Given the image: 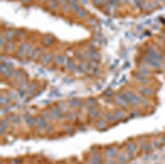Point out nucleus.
<instances>
[{
	"label": "nucleus",
	"mask_w": 165,
	"mask_h": 164,
	"mask_svg": "<svg viewBox=\"0 0 165 164\" xmlns=\"http://www.w3.org/2000/svg\"><path fill=\"white\" fill-rule=\"evenodd\" d=\"M160 143L161 144H165V136L161 138V139L160 140Z\"/></svg>",
	"instance_id": "4d7b16f0"
},
{
	"label": "nucleus",
	"mask_w": 165,
	"mask_h": 164,
	"mask_svg": "<svg viewBox=\"0 0 165 164\" xmlns=\"http://www.w3.org/2000/svg\"><path fill=\"white\" fill-rule=\"evenodd\" d=\"M15 37V32L12 30H8L5 32V38L8 41H12Z\"/></svg>",
	"instance_id": "f8f14e48"
},
{
	"label": "nucleus",
	"mask_w": 165,
	"mask_h": 164,
	"mask_svg": "<svg viewBox=\"0 0 165 164\" xmlns=\"http://www.w3.org/2000/svg\"><path fill=\"white\" fill-rule=\"evenodd\" d=\"M71 10V5L69 3H66L65 5H62V12L64 13H68Z\"/></svg>",
	"instance_id": "412c9836"
},
{
	"label": "nucleus",
	"mask_w": 165,
	"mask_h": 164,
	"mask_svg": "<svg viewBox=\"0 0 165 164\" xmlns=\"http://www.w3.org/2000/svg\"><path fill=\"white\" fill-rule=\"evenodd\" d=\"M67 1H68V3H69L70 5H72L73 4H75V3H76L77 0H67Z\"/></svg>",
	"instance_id": "864d4df0"
},
{
	"label": "nucleus",
	"mask_w": 165,
	"mask_h": 164,
	"mask_svg": "<svg viewBox=\"0 0 165 164\" xmlns=\"http://www.w3.org/2000/svg\"><path fill=\"white\" fill-rule=\"evenodd\" d=\"M115 101H117V103L119 105L122 107V108H124V109H126V108H128V107L129 104L128 103L127 101H126L125 99L122 97V96L121 94H119L116 96Z\"/></svg>",
	"instance_id": "1a4fd4ad"
},
{
	"label": "nucleus",
	"mask_w": 165,
	"mask_h": 164,
	"mask_svg": "<svg viewBox=\"0 0 165 164\" xmlns=\"http://www.w3.org/2000/svg\"><path fill=\"white\" fill-rule=\"evenodd\" d=\"M151 35V32L149 31H146L145 32V34H144V36H150Z\"/></svg>",
	"instance_id": "680f3d73"
},
{
	"label": "nucleus",
	"mask_w": 165,
	"mask_h": 164,
	"mask_svg": "<svg viewBox=\"0 0 165 164\" xmlns=\"http://www.w3.org/2000/svg\"><path fill=\"white\" fill-rule=\"evenodd\" d=\"M89 64H90L89 66H91V67H93V68H96L97 67V65H98L97 61H95V60H91L90 63H89Z\"/></svg>",
	"instance_id": "a19ab883"
},
{
	"label": "nucleus",
	"mask_w": 165,
	"mask_h": 164,
	"mask_svg": "<svg viewBox=\"0 0 165 164\" xmlns=\"http://www.w3.org/2000/svg\"><path fill=\"white\" fill-rule=\"evenodd\" d=\"M15 48H16V45L12 41H8L5 46V51L7 52H10V53L14 52Z\"/></svg>",
	"instance_id": "9b49d317"
},
{
	"label": "nucleus",
	"mask_w": 165,
	"mask_h": 164,
	"mask_svg": "<svg viewBox=\"0 0 165 164\" xmlns=\"http://www.w3.org/2000/svg\"><path fill=\"white\" fill-rule=\"evenodd\" d=\"M139 73L143 75V76H146V77H150L152 76V72L149 69V67L146 64H141L139 66Z\"/></svg>",
	"instance_id": "20e7f679"
},
{
	"label": "nucleus",
	"mask_w": 165,
	"mask_h": 164,
	"mask_svg": "<svg viewBox=\"0 0 165 164\" xmlns=\"http://www.w3.org/2000/svg\"><path fill=\"white\" fill-rule=\"evenodd\" d=\"M10 94V97L12 98H16L17 97V94L15 92H11Z\"/></svg>",
	"instance_id": "09e8293b"
},
{
	"label": "nucleus",
	"mask_w": 165,
	"mask_h": 164,
	"mask_svg": "<svg viewBox=\"0 0 165 164\" xmlns=\"http://www.w3.org/2000/svg\"><path fill=\"white\" fill-rule=\"evenodd\" d=\"M27 122L30 126H32V125H33L34 124V121L33 119H32V118H30V117L28 118V120H27Z\"/></svg>",
	"instance_id": "37998d69"
},
{
	"label": "nucleus",
	"mask_w": 165,
	"mask_h": 164,
	"mask_svg": "<svg viewBox=\"0 0 165 164\" xmlns=\"http://www.w3.org/2000/svg\"><path fill=\"white\" fill-rule=\"evenodd\" d=\"M76 15H77V16H78L79 18L84 19V18H85V17L87 16V12L85 9L81 8V9H80V10L78 12L76 13Z\"/></svg>",
	"instance_id": "f3484780"
},
{
	"label": "nucleus",
	"mask_w": 165,
	"mask_h": 164,
	"mask_svg": "<svg viewBox=\"0 0 165 164\" xmlns=\"http://www.w3.org/2000/svg\"><path fill=\"white\" fill-rule=\"evenodd\" d=\"M93 45L95 46L96 47L100 46V40H98V39H96V38H95V39L93 40Z\"/></svg>",
	"instance_id": "58836bf2"
},
{
	"label": "nucleus",
	"mask_w": 165,
	"mask_h": 164,
	"mask_svg": "<svg viewBox=\"0 0 165 164\" xmlns=\"http://www.w3.org/2000/svg\"><path fill=\"white\" fill-rule=\"evenodd\" d=\"M143 60L144 63L154 69H161L164 67V62L154 60L148 55L144 56L143 57Z\"/></svg>",
	"instance_id": "f257e3e1"
},
{
	"label": "nucleus",
	"mask_w": 165,
	"mask_h": 164,
	"mask_svg": "<svg viewBox=\"0 0 165 164\" xmlns=\"http://www.w3.org/2000/svg\"><path fill=\"white\" fill-rule=\"evenodd\" d=\"M159 28H160V27H159V25H155L153 26V27H152V28L154 29V30H158V29H159Z\"/></svg>",
	"instance_id": "13d9d810"
},
{
	"label": "nucleus",
	"mask_w": 165,
	"mask_h": 164,
	"mask_svg": "<svg viewBox=\"0 0 165 164\" xmlns=\"http://www.w3.org/2000/svg\"><path fill=\"white\" fill-rule=\"evenodd\" d=\"M52 59H53V57H52V54L47 52L46 54H45L41 58V63H43V65H47L51 63Z\"/></svg>",
	"instance_id": "9d476101"
},
{
	"label": "nucleus",
	"mask_w": 165,
	"mask_h": 164,
	"mask_svg": "<svg viewBox=\"0 0 165 164\" xmlns=\"http://www.w3.org/2000/svg\"><path fill=\"white\" fill-rule=\"evenodd\" d=\"M120 1H121V0H111V3L116 6V5L119 4Z\"/></svg>",
	"instance_id": "5fc2aeb1"
},
{
	"label": "nucleus",
	"mask_w": 165,
	"mask_h": 164,
	"mask_svg": "<svg viewBox=\"0 0 165 164\" xmlns=\"http://www.w3.org/2000/svg\"><path fill=\"white\" fill-rule=\"evenodd\" d=\"M154 8V7L152 5V3H147V4H146V6H145V9H146V10H148V11L152 10Z\"/></svg>",
	"instance_id": "4c0bfd02"
},
{
	"label": "nucleus",
	"mask_w": 165,
	"mask_h": 164,
	"mask_svg": "<svg viewBox=\"0 0 165 164\" xmlns=\"http://www.w3.org/2000/svg\"><path fill=\"white\" fill-rule=\"evenodd\" d=\"M41 50L40 49H35L34 52L33 54H32V57L30 58H32V60H36V59H38L39 57L41 56Z\"/></svg>",
	"instance_id": "aec40b11"
},
{
	"label": "nucleus",
	"mask_w": 165,
	"mask_h": 164,
	"mask_svg": "<svg viewBox=\"0 0 165 164\" xmlns=\"http://www.w3.org/2000/svg\"><path fill=\"white\" fill-rule=\"evenodd\" d=\"M94 30H95L96 32H99V30H100V25H97L96 26H95V27H94Z\"/></svg>",
	"instance_id": "603ef678"
},
{
	"label": "nucleus",
	"mask_w": 165,
	"mask_h": 164,
	"mask_svg": "<svg viewBox=\"0 0 165 164\" xmlns=\"http://www.w3.org/2000/svg\"><path fill=\"white\" fill-rule=\"evenodd\" d=\"M163 1H164V2H165V0H163Z\"/></svg>",
	"instance_id": "338daca9"
},
{
	"label": "nucleus",
	"mask_w": 165,
	"mask_h": 164,
	"mask_svg": "<svg viewBox=\"0 0 165 164\" xmlns=\"http://www.w3.org/2000/svg\"><path fill=\"white\" fill-rule=\"evenodd\" d=\"M61 61H62V65H66L67 62H68V59L66 57V56L62 55L61 56Z\"/></svg>",
	"instance_id": "72a5a7b5"
},
{
	"label": "nucleus",
	"mask_w": 165,
	"mask_h": 164,
	"mask_svg": "<svg viewBox=\"0 0 165 164\" xmlns=\"http://www.w3.org/2000/svg\"><path fill=\"white\" fill-rule=\"evenodd\" d=\"M88 23H89V24L91 26H93V27H95V26H96L97 25H98V24H97V19L94 18V17H91V18H90V19H89V21H88Z\"/></svg>",
	"instance_id": "2f4dec72"
},
{
	"label": "nucleus",
	"mask_w": 165,
	"mask_h": 164,
	"mask_svg": "<svg viewBox=\"0 0 165 164\" xmlns=\"http://www.w3.org/2000/svg\"><path fill=\"white\" fill-rule=\"evenodd\" d=\"M15 37L16 39L18 40H23L25 38V34L23 32L21 31V30H17V31L15 32Z\"/></svg>",
	"instance_id": "a211bd4d"
},
{
	"label": "nucleus",
	"mask_w": 165,
	"mask_h": 164,
	"mask_svg": "<svg viewBox=\"0 0 165 164\" xmlns=\"http://www.w3.org/2000/svg\"><path fill=\"white\" fill-rule=\"evenodd\" d=\"M58 2L56 0H52V1L49 3V8L52 10H56L58 8Z\"/></svg>",
	"instance_id": "6ab92c4d"
},
{
	"label": "nucleus",
	"mask_w": 165,
	"mask_h": 164,
	"mask_svg": "<svg viewBox=\"0 0 165 164\" xmlns=\"http://www.w3.org/2000/svg\"><path fill=\"white\" fill-rule=\"evenodd\" d=\"M37 123H38L40 127H42L46 125L45 122H44V120L42 118H38L37 119Z\"/></svg>",
	"instance_id": "473e14b6"
},
{
	"label": "nucleus",
	"mask_w": 165,
	"mask_h": 164,
	"mask_svg": "<svg viewBox=\"0 0 165 164\" xmlns=\"http://www.w3.org/2000/svg\"><path fill=\"white\" fill-rule=\"evenodd\" d=\"M80 9V7L79 5L77 4V3H75L73 5H71V11L73 13H77Z\"/></svg>",
	"instance_id": "a878e982"
},
{
	"label": "nucleus",
	"mask_w": 165,
	"mask_h": 164,
	"mask_svg": "<svg viewBox=\"0 0 165 164\" xmlns=\"http://www.w3.org/2000/svg\"><path fill=\"white\" fill-rule=\"evenodd\" d=\"M108 118L111 122H115L117 120V117L113 115L112 114H109L108 115Z\"/></svg>",
	"instance_id": "e433bc0d"
},
{
	"label": "nucleus",
	"mask_w": 165,
	"mask_h": 164,
	"mask_svg": "<svg viewBox=\"0 0 165 164\" xmlns=\"http://www.w3.org/2000/svg\"><path fill=\"white\" fill-rule=\"evenodd\" d=\"M139 90L140 93L143 96H145V97L152 96L154 94V90L151 87H141Z\"/></svg>",
	"instance_id": "6e6552de"
},
{
	"label": "nucleus",
	"mask_w": 165,
	"mask_h": 164,
	"mask_svg": "<svg viewBox=\"0 0 165 164\" xmlns=\"http://www.w3.org/2000/svg\"><path fill=\"white\" fill-rule=\"evenodd\" d=\"M116 153H117V151H116L115 149L111 148L108 150V155L109 157H113L116 155Z\"/></svg>",
	"instance_id": "c756f323"
},
{
	"label": "nucleus",
	"mask_w": 165,
	"mask_h": 164,
	"mask_svg": "<svg viewBox=\"0 0 165 164\" xmlns=\"http://www.w3.org/2000/svg\"><path fill=\"white\" fill-rule=\"evenodd\" d=\"M109 164H116L115 161H114V160H112V161H111V163H110Z\"/></svg>",
	"instance_id": "0e129e2a"
},
{
	"label": "nucleus",
	"mask_w": 165,
	"mask_h": 164,
	"mask_svg": "<svg viewBox=\"0 0 165 164\" xmlns=\"http://www.w3.org/2000/svg\"><path fill=\"white\" fill-rule=\"evenodd\" d=\"M15 74H16V73H14V70H13L12 68H10V67H9V68L8 69V70H7L5 73V76H6L7 78L12 77Z\"/></svg>",
	"instance_id": "b1692460"
},
{
	"label": "nucleus",
	"mask_w": 165,
	"mask_h": 164,
	"mask_svg": "<svg viewBox=\"0 0 165 164\" xmlns=\"http://www.w3.org/2000/svg\"><path fill=\"white\" fill-rule=\"evenodd\" d=\"M66 67H67V69H69V71H73V70H74V69L75 68V67L76 66H75V63L73 62V61H72V60H69L68 62H67V63Z\"/></svg>",
	"instance_id": "5701e85b"
},
{
	"label": "nucleus",
	"mask_w": 165,
	"mask_h": 164,
	"mask_svg": "<svg viewBox=\"0 0 165 164\" xmlns=\"http://www.w3.org/2000/svg\"><path fill=\"white\" fill-rule=\"evenodd\" d=\"M146 55L149 56L151 58H154V60L164 62L165 60V56L161 53H159L157 51L156 49L153 47H149L146 49Z\"/></svg>",
	"instance_id": "f03ea898"
},
{
	"label": "nucleus",
	"mask_w": 165,
	"mask_h": 164,
	"mask_svg": "<svg viewBox=\"0 0 165 164\" xmlns=\"http://www.w3.org/2000/svg\"><path fill=\"white\" fill-rule=\"evenodd\" d=\"M115 115L116 117L119 120H123L124 119H125V114L123 112V111L120 109H118V110H116L115 111Z\"/></svg>",
	"instance_id": "2eb2a0df"
},
{
	"label": "nucleus",
	"mask_w": 165,
	"mask_h": 164,
	"mask_svg": "<svg viewBox=\"0 0 165 164\" xmlns=\"http://www.w3.org/2000/svg\"><path fill=\"white\" fill-rule=\"evenodd\" d=\"M152 19H147V20H146L145 21V25H151V24H152Z\"/></svg>",
	"instance_id": "8fccbe9b"
},
{
	"label": "nucleus",
	"mask_w": 165,
	"mask_h": 164,
	"mask_svg": "<svg viewBox=\"0 0 165 164\" xmlns=\"http://www.w3.org/2000/svg\"><path fill=\"white\" fill-rule=\"evenodd\" d=\"M96 50H97V47L93 45H91L89 46V51H90L91 52H96Z\"/></svg>",
	"instance_id": "c03bdc74"
},
{
	"label": "nucleus",
	"mask_w": 165,
	"mask_h": 164,
	"mask_svg": "<svg viewBox=\"0 0 165 164\" xmlns=\"http://www.w3.org/2000/svg\"><path fill=\"white\" fill-rule=\"evenodd\" d=\"M53 61L54 63L56 65H62V61H61V56L56 55L53 58Z\"/></svg>",
	"instance_id": "4be33fe9"
},
{
	"label": "nucleus",
	"mask_w": 165,
	"mask_h": 164,
	"mask_svg": "<svg viewBox=\"0 0 165 164\" xmlns=\"http://www.w3.org/2000/svg\"><path fill=\"white\" fill-rule=\"evenodd\" d=\"M85 56H86L87 59H89V60H93L92 52H91L90 51H87V52H86V54H85Z\"/></svg>",
	"instance_id": "ea45409f"
},
{
	"label": "nucleus",
	"mask_w": 165,
	"mask_h": 164,
	"mask_svg": "<svg viewBox=\"0 0 165 164\" xmlns=\"http://www.w3.org/2000/svg\"><path fill=\"white\" fill-rule=\"evenodd\" d=\"M88 64L87 63V62H82L81 64H80V65L79 67V69H80V72H83V71H87V68H88Z\"/></svg>",
	"instance_id": "393cba45"
},
{
	"label": "nucleus",
	"mask_w": 165,
	"mask_h": 164,
	"mask_svg": "<svg viewBox=\"0 0 165 164\" xmlns=\"http://www.w3.org/2000/svg\"><path fill=\"white\" fill-rule=\"evenodd\" d=\"M112 94H113V92H112V90H108L106 92H105V95L108 96V97L111 96Z\"/></svg>",
	"instance_id": "de8ad7c7"
},
{
	"label": "nucleus",
	"mask_w": 165,
	"mask_h": 164,
	"mask_svg": "<svg viewBox=\"0 0 165 164\" xmlns=\"http://www.w3.org/2000/svg\"><path fill=\"white\" fill-rule=\"evenodd\" d=\"M21 1L24 5H28L30 2V0H21Z\"/></svg>",
	"instance_id": "6e6d98bb"
},
{
	"label": "nucleus",
	"mask_w": 165,
	"mask_h": 164,
	"mask_svg": "<svg viewBox=\"0 0 165 164\" xmlns=\"http://www.w3.org/2000/svg\"><path fill=\"white\" fill-rule=\"evenodd\" d=\"M126 147H127V150L128 151V156L130 158H133L134 155L137 151V147L136 144L134 143H129L126 145Z\"/></svg>",
	"instance_id": "0eeeda50"
},
{
	"label": "nucleus",
	"mask_w": 165,
	"mask_h": 164,
	"mask_svg": "<svg viewBox=\"0 0 165 164\" xmlns=\"http://www.w3.org/2000/svg\"><path fill=\"white\" fill-rule=\"evenodd\" d=\"M118 158H119V162L122 164H124L126 163L127 162V159H126V157L125 155H124L123 153H119V155H118Z\"/></svg>",
	"instance_id": "dca6fc26"
},
{
	"label": "nucleus",
	"mask_w": 165,
	"mask_h": 164,
	"mask_svg": "<svg viewBox=\"0 0 165 164\" xmlns=\"http://www.w3.org/2000/svg\"><path fill=\"white\" fill-rule=\"evenodd\" d=\"M30 44L28 42H24L21 45L19 48V50L17 51V56L19 57H23L27 54V51L30 47Z\"/></svg>",
	"instance_id": "39448f33"
},
{
	"label": "nucleus",
	"mask_w": 165,
	"mask_h": 164,
	"mask_svg": "<svg viewBox=\"0 0 165 164\" xmlns=\"http://www.w3.org/2000/svg\"><path fill=\"white\" fill-rule=\"evenodd\" d=\"M93 74L94 75H97V74H99V70H97V69H95L93 71Z\"/></svg>",
	"instance_id": "052dcab7"
},
{
	"label": "nucleus",
	"mask_w": 165,
	"mask_h": 164,
	"mask_svg": "<svg viewBox=\"0 0 165 164\" xmlns=\"http://www.w3.org/2000/svg\"><path fill=\"white\" fill-rule=\"evenodd\" d=\"M100 162V157H99V156H96V157H95V158H93V162H95L96 164H99Z\"/></svg>",
	"instance_id": "a18cd8bd"
},
{
	"label": "nucleus",
	"mask_w": 165,
	"mask_h": 164,
	"mask_svg": "<svg viewBox=\"0 0 165 164\" xmlns=\"http://www.w3.org/2000/svg\"><path fill=\"white\" fill-rule=\"evenodd\" d=\"M129 66H130V63H126L125 64H124V67H125L126 69L128 68Z\"/></svg>",
	"instance_id": "e2e57ef3"
},
{
	"label": "nucleus",
	"mask_w": 165,
	"mask_h": 164,
	"mask_svg": "<svg viewBox=\"0 0 165 164\" xmlns=\"http://www.w3.org/2000/svg\"><path fill=\"white\" fill-rule=\"evenodd\" d=\"M161 145L160 141L157 140V139L154 140L152 142H151L150 144L151 149H152V150H156V149H157L159 147V145Z\"/></svg>",
	"instance_id": "4468645a"
},
{
	"label": "nucleus",
	"mask_w": 165,
	"mask_h": 164,
	"mask_svg": "<svg viewBox=\"0 0 165 164\" xmlns=\"http://www.w3.org/2000/svg\"><path fill=\"white\" fill-rule=\"evenodd\" d=\"M92 56H93L92 60H95V61H99V60H100V54H99V52H97V51L95 52H93Z\"/></svg>",
	"instance_id": "7c9ffc66"
},
{
	"label": "nucleus",
	"mask_w": 165,
	"mask_h": 164,
	"mask_svg": "<svg viewBox=\"0 0 165 164\" xmlns=\"http://www.w3.org/2000/svg\"><path fill=\"white\" fill-rule=\"evenodd\" d=\"M58 2L59 4H60L62 5H64L65 4H66L67 0H56Z\"/></svg>",
	"instance_id": "49530a36"
},
{
	"label": "nucleus",
	"mask_w": 165,
	"mask_h": 164,
	"mask_svg": "<svg viewBox=\"0 0 165 164\" xmlns=\"http://www.w3.org/2000/svg\"><path fill=\"white\" fill-rule=\"evenodd\" d=\"M93 2L96 6H100L103 2V0H93Z\"/></svg>",
	"instance_id": "79ce46f5"
},
{
	"label": "nucleus",
	"mask_w": 165,
	"mask_h": 164,
	"mask_svg": "<svg viewBox=\"0 0 165 164\" xmlns=\"http://www.w3.org/2000/svg\"><path fill=\"white\" fill-rule=\"evenodd\" d=\"M10 102V99L8 98H6L5 96H1V105H6L8 104Z\"/></svg>",
	"instance_id": "c85d7f7f"
},
{
	"label": "nucleus",
	"mask_w": 165,
	"mask_h": 164,
	"mask_svg": "<svg viewBox=\"0 0 165 164\" xmlns=\"http://www.w3.org/2000/svg\"><path fill=\"white\" fill-rule=\"evenodd\" d=\"M45 1L47 2V3H51V1H52V0H45Z\"/></svg>",
	"instance_id": "69168bd1"
},
{
	"label": "nucleus",
	"mask_w": 165,
	"mask_h": 164,
	"mask_svg": "<svg viewBox=\"0 0 165 164\" xmlns=\"http://www.w3.org/2000/svg\"><path fill=\"white\" fill-rule=\"evenodd\" d=\"M137 29L138 31H142L143 29V27L141 25H138L137 27Z\"/></svg>",
	"instance_id": "bf43d9fd"
},
{
	"label": "nucleus",
	"mask_w": 165,
	"mask_h": 164,
	"mask_svg": "<svg viewBox=\"0 0 165 164\" xmlns=\"http://www.w3.org/2000/svg\"><path fill=\"white\" fill-rule=\"evenodd\" d=\"M0 45H1V49H2V47H4V46H5V45H6V43H5V40H6V39H5V37H3V36H1V38H0Z\"/></svg>",
	"instance_id": "c9c22d12"
},
{
	"label": "nucleus",
	"mask_w": 165,
	"mask_h": 164,
	"mask_svg": "<svg viewBox=\"0 0 165 164\" xmlns=\"http://www.w3.org/2000/svg\"><path fill=\"white\" fill-rule=\"evenodd\" d=\"M134 76V78L138 82H139L140 83L143 84V85H147L150 83V80L148 77L146 76H143L142 74H141L140 73H136V74H134L133 75Z\"/></svg>",
	"instance_id": "423d86ee"
},
{
	"label": "nucleus",
	"mask_w": 165,
	"mask_h": 164,
	"mask_svg": "<svg viewBox=\"0 0 165 164\" xmlns=\"http://www.w3.org/2000/svg\"><path fill=\"white\" fill-rule=\"evenodd\" d=\"M76 57L77 58V59H78V60H83L84 59V58H85V55H84V54H83L82 52H76Z\"/></svg>",
	"instance_id": "f704fd0d"
},
{
	"label": "nucleus",
	"mask_w": 165,
	"mask_h": 164,
	"mask_svg": "<svg viewBox=\"0 0 165 164\" xmlns=\"http://www.w3.org/2000/svg\"><path fill=\"white\" fill-rule=\"evenodd\" d=\"M80 2L84 5H87L89 4V2L88 0H80Z\"/></svg>",
	"instance_id": "3c124183"
},
{
	"label": "nucleus",
	"mask_w": 165,
	"mask_h": 164,
	"mask_svg": "<svg viewBox=\"0 0 165 164\" xmlns=\"http://www.w3.org/2000/svg\"><path fill=\"white\" fill-rule=\"evenodd\" d=\"M52 114L56 119H60L61 118V114L60 113V112H59L58 109H52Z\"/></svg>",
	"instance_id": "bb28decb"
},
{
	"label": "nucleus",
	"mask_w": 165,
	"mask_h": 164,
	"mask_svg": "<svg viewBox=\"0 0 165 164\" xmlns=\"http://www.w3.org/2000/svg\"><path fill=\"white\" fill-rule=\"evenodd\" d=\"M34 51H35V49H34V48L33 46H30L29 48V49H28V51H27V54H26V55H27L28 57H30V58H31L32 56V54H33L34 52Z\"/></svg>",
	"instance_id": "cd10ccee"
},
{
	"label": "nucleus",
	"mask_w": 165,
	"mask_h": 164,
	"mask_svg": "<svg viewBox=\"0 0 165 164\" xmlns=\"http://www.w3.org/2000/svg\"><path fill=\"white\" fill-rule=\"evenodd\" d=\"M130 100L131 101V103L135 106H139L142 103V99L140 98L135 93H133V92L128 91L126 92Z\"/></svg>",
	"instance_id": "7ed1b4c3"
},
{
	"label": "nucleus",
	"mask_w": 165,
	"mask_h": 164,
	"mask_svg": "<svg viewBox=\"0 0 165 164\" xmlns=\"http://www.w3.org/2000/svg\"><path fill=\"white\" fill-rule=\"evenodd\" d=\"M53 43V38L51 36H47L44 38L43 40V44L46 47H49V46L51 45Z\"/></svg>",
	"instance_id": "ddd939ff"
}]
</instances>
